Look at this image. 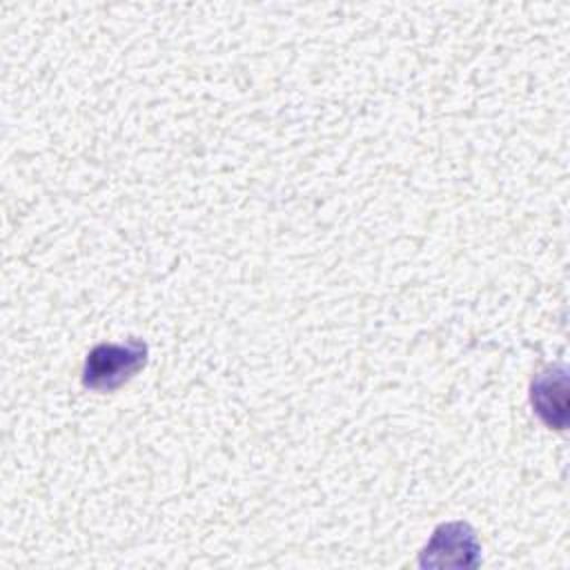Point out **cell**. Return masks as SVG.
<instances>
[{"label": "cell", "instance_id": "6da1fadb", "mask_svg": "<svg viewBox=\"0 0 570 570\" xmlns=\"http://www.w3.org/2000/svg\"><path fill=\"white\" fill-rule=\"evenodd\" d=\"M147 354V343L140 338H129L127 343H98L85 358L82 385L94 392H111L145 367Z\"/></svg>", "mask_w": 570, "mask_h": 570}, {"label": "cell", "instance_id": "7a4b0ae2", "mask_svg": "<svg viewBox=\"0 0 570 570\" xmlns=\"http://www.w3.org/2000/svg\"><path fill=\"white\" fill-rule=\"evenodd\" d=\"M479 539L463 521L441 523L419 554L421 568H474L479 566Z\"/></svg>", "mask_w": 570, "mask_h": 570}, {"label": "cell", "instance_id": "3957f363", "mask_svg": "<svg viewBox=\"0 0 570 570\" xmlns=\"http://www.w3.org/2000/svg\"><path fill=\"white\" fill-rule=\"evenodd\" d=\"M566 381V372L563 367L559 372H541L534 383H532V405H534V412L541 416L543 423H548L550 428H559L563 430L566 425V387L563 390H557V385H561Z\"/></svg>", "mask_w": 570, "mask_h": 570}]
</instances>
